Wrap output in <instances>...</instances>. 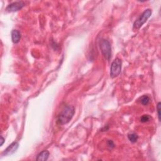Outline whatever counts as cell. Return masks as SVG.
<instances>
[{"label":"cell","instance_id":"5","mask_svg":"<svg viewBox=\"0 0 161 161\" xmlns=\"http://www.w3.org/2000/svg\"><path fill=\"white\" fill-rule=\"evenodd\" d=\"M25 6L23 1H16L8 5L6 11L8 12H15L22 9Z\"/></svg>","mask_w":161,"mask_h":161},{"label":"cell","instance_id":"4","mask_svg":"<svg viewBox=\"0 0 161 161\" xmlns=\"http://www.w3.org/2000/svg\"><path fill=\"white\" fill-rule=\"evenodd\" d=\"M122 62L119 58H116L113 61L110 68V76L112 78L117 77L120 74L121 71Z\"/></svg>","mask_w":161,"mask_h":161},{"label":"cell","instance_id":"7","mask_svg":"<svg viewBox=\"0 0 161 161\" xmlns=\"http://www.w3.org/2000/svg\"><path fill=\"white\" fill-rule=\"evenodd\" d=\"M50 153L48 151H43L37 155L36 160L37 161H45L49 159Z\"/></svg>","mask_w":161,"mask_h":161},{"label":"cell","instance_id":"14","mask_svg":"<svg viewBox=\"0 0 161 161\" xmlns=\"http://www.w3.org/2000/svg\"><path fill=\"white\" fill-rule=\"evenodd\" d=\"M4 138L1 136V144H0V146H3V144L4 143Z\"/></svg>","mask_w":161,"mask_h":161},{"label":"cell","instance_id":"2","mask_svg":"<svg viewBox=\"0 0 161 161\" xmlns=\"http://www.w3.org/2000/svg\"><path fill=\"white\" fill-rule=\"evenodd\" d=\"M101 51L106 60L109 61L111 57V46L108 40L101 39L100 40Z\"/></svg>","mask_w":161,"mask_h":161},{"label":"cell","instance_id":"11","mask_svg":"<svg viewBox=\"0 0 161 161\" xmlns=\"http://www.w3.org/2000/svg\"><path fill=\"white\" fill-rule=\"evenodd\" d=\"M151 120V117L149 115H144L141 118V121L142 123H146Z\"/></svg>","mask_w":161,"mask_h":161},{"label":"cell","instance_id":"1","mask_svg":"<svg viewBox=\"0 0 161 161\" xmlns=\"http://www.w3.org/2000/svg\"><path fill=\"white\" fill-rule=\"evenodd\" d=\"M75 113L74 107L71 105L66 106L57 117V123L59 125H66L70 121Z\"/></svg>","mask_w":161,"mask_h":161},{"label":"cell","instance_id":"9","mask_svg":"<svg viewBox=\"0 0 161 161\" xmlns=\"http://www.w3.org/2000/svg\"><path fill=\"white\" fill-rule=\"evenodd\" d=\"M128 138L132 143H135L138 140V136L135 133H132L128 134Z\"/></svg>","mask_w":161,"mask_h":161},{"label":"cell","instance_id":"13","mask_svg":"<svg viewBox=\"0 0 161 161\" xmlns=\"http://www.w3.org/2000/svg\"><path fill=\"white\" fill-rule=\"evenodd\" d=\"M108 146L109 147H110L111 149V148H113L114 147L115 145H114V143L112 141H108Z\"/></svg>","mask_w":161,"mask_h":161},{"label":"cell","instance_id":"8","mask_svg":"<svg viewBox=\"0 0 161 161\" xmlns=\"http://www.w3.org/2000/svg\"><path fill=\"white\" fill-rule=\"evenodd\" d=\"M21 34L17 30H13L12 31V39L14 44H18L21 39Z\"/></svg>","mask_w":161,"mask_h":161},{"label":"cell","instance_id":"12","mask_svg":"<svg viewBox=\"0 0 161 161\" xmlns=\"http://www.w3.org/2000/svg\"><path fill=\"white\" fill-rule=\"evenodd\" d=\"M157 114H158L159 120L160 121V119H161V114H160V111H161V104H160V103H158V104H157Z\"/></svg>","mask_w":161,"mask_h":161},{"label":"cell","instance_id":"6","mask_svg":"<svg viewBox=\"0 0 161 161\" xmlns=\"http://www.w3.org/2000/svg\"><path fill=\"white\" fill-rule=\"evenodd\" d=\"M18 147H19V144L18 142H13L12 144H10L6 149H5V151L3 153V154L6 155V156H7V155H12L17 151Z\"/></svg>","mask_w":161,"mask_h":161},{"label":"cell","instance_id":"3","mask_svg":"<svg viewBox=\"0 0 161 161\" xmlns=\"http://www.w3.org/2000/svg\"><path fill=\"white\" fill-rule=\"evenodd\" d=\"M152 15V10L151 9H147L144 11L139 18L133 23V29H139L146 22L147 20L151 17Z\"/></svg>","mask_w":161,"mask_h":161},{"label":"cell","instance_id":"10","mask_svg":"<svg viewBox=\"0 0 161 161\" xmlns=\"http://www.w3.org/2000/svg\"><path fill=\"white\" fill-rule=\"evenodd\" d=\"M150 100H151V99H150V98L148 96L143 95L141 98L140 102L141 103V104H142L143 105H147L149 103Z\"/></svg>","mask_w":161,"mask_h":161}]
</instances>
